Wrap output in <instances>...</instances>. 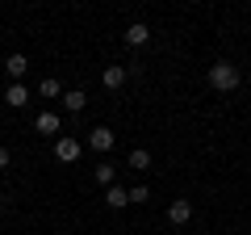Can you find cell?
I'll list each match as a JSON object with an SVG mask.
<instances>
[{"label": "cell", "instance_id": "6da1fadb", "mask_svg": "<svg viewBox=\"0 0 251 235\" xmlns=\"http://www.w3.org/2000/svg\"><path fill=\"white\" fill-rule=\"evenodd\" d=\"M243 84V72L230 63V59H218L214 67H209V88H218V92H234Z\"/></svg>", "mask_w": 251, "mask_h": 235}, {"label": "cell", "instance_id": "7a4b0ae2", "mask_svg": "<svg viewBox=\"0 0 251 235\" xmlns=\"http://www.w3.org/2000/svg\"><path fill=\"white\" fill-rule=\"evenodd\" d=\"M80 155H84V143H80V139H72V135H59V139H54V160L75 164Z\"/></svg>", "mask_w": 251, "mask_h": 235}, {"label": "cell", "instance_id": "3957f363", "mask_svg": "<svg viewBox=\"0 0 251 235\" xmlns=\"http://www.w3.org/2000/svg\"><path fill=\"white\" fill-rule=\"evenodd\" d=\"M126 80H130V67H122V63H109L105 72H100V84H105L109 92H117Z\"/></svg>", "mask_w": 251, "mask_h": 235}, {"label": "cell", "instance_id": "277c9868", "mask_svg": "<svg viewBox=\"0 0 251 235\" xmlns=\"http://www.w3.org/2000/svg\"><path fill=\"white\" fill-rule=\"evenodd\" d=\"M113 143H117V135H113L109 126L88 130V147H92V151H113Z\"/></svg>", "mask_w": 251, "mask_h": 235}, {"label": "cell", "instance_id": "5b68a950", "mask_svg": "<svg viewBox=\"0 0 251 235\" xmlns=\"http://www.w3.org/2000/svg\"><path fill=\"white\" fill-rule=\"evenodd\" d=\"M188 218H193V202H188V198H176V202L168 206V223H172V227H184Z\"/></svg>", "mask_w": 251, "mask_h": 235}, {"label": "cell", "instance_id": "8992f818", "mask_svg": "<svg viewBox=\"0 0 251 235\" xmlns=\"http://www.w3.org/2000/svg\"><path fill=\"white\" fill-rule=\"evenodd\" d=\"M147 42H151V29H147V21L126 26V46H147Z\"/></svg>", "mask_w": 251, "mask_h": 235}, {"label": "cell", "instance_id": "52a82bcc", "mask_svg": "<svg viewBox=\"0 0 251 235\" xmlns=\"http://www.w3.org/2000/svg\"><path fill=\"white\" fill-rule=\"evenodd\" d=\"M34 126H38V135H59V114H50V109H42V114L34 118Z\"/></svg>", "mask_w": 251, "mask_h": 235}, {"label": "cell", "instance_id": "ba28073f", "mask_svg": "<svg viewBox=\"0 0 251 235\" xmlns=\"http://www.w3.org/2000/svg\"><path fill=\"white\" fill-rule=\"evenodd\" d=\"M4 72L13 76V84H21V76L29 72V59L25 55H9V59H4Z\"/></svg>", "mask_w": 251, "mask_h": 235}, {"label": "cell", "instance_id": "9c48e42d", "mask_svg": "<svg viewBox=\"0 0 251 235\" xmlns=\"http://www.w3.org/2000/svg\"><path fill=\"white\" fill-rule=\"evenodd\" d=\"M84 105H88V97H84L80 88H72V92H63V109H67V114H84Z\"/></svg>", "mask_w": 251, "mask_h": 235}, {"label": "cell", "instance_id": "30bf717a", "mask_svg": "<svg viewBox=\"0 0 251 235\" xmlns=\"http://www.w3.org/2000/svg\"><path fill=\"white\" fill-rule=\"evenodd\" d=\"M105 202H109V210H122V206H130V189H122V185H109Z\"/></svg>", "mask_w": 251, "mask_h": 235}, {"label": "cell", "instance_id": "8fae6325", "mask_svg": "<svg viewBox=\"0 0 251 235\" xmlns=\"http://www.w3.org/2000/svg\"><path fill=\"white\" fill-rule=\"evenodd\" d=\"M4 101H9V109H21L29 101V88L25 84H9V92H4Z\"/></svg>", "mask_w": 251, "mask_h": 235}, {"label": "cell", "instance_id": "7c38bea8", "mask_svg": "<svg viewBox=\"0 0 251 235\" xmlns=\"http://www.w3.org/2000/svg\"><path fill=\"white\" fill-rule=\"evenodd\" d=\"M130 168L147 172V168H151V151H147V147H134V151H130Z\"/></svg>", "mask_w": 251, "mask_h": 235}, {"label": "cell", "instance_id": "4fadbf2b", "mask_svg": "<svg viewBox=\"0 0 251 235\" xmlns=\"http://www.w3.org/2000/svg\"><path fill=\"white\" fill-rule=\"evenodd\" d=\"M38 97H46V101H50V97H63V84L54 80V76H46V80L38 84Z\"/></svg>", "mask_w": 251, "mask_h": 235}, {"label": "cell", "instance_id": "5bb4252c", "mask_svg": "<svg viewBox=\"0 0 251 235\" xmlns=\"http://www.w3.org/2000/svg\"><path fill=\"white\" fill-rule=\"evenodd\" d=\"M113 172H117V168H109V164H97V168H92V176H97V185H105V189H109V185H113Z\"/></svg>", "mask_w": 251, "mask_h": 235}, {"label": "cell", "instance_id": "9a60e30c", "mask_svg": "<svg viewBox=\"0 0 251 235\" xmlns=\"http://www.w3.org/2000/svg\"><path fill=\"white\" fill-rule=\"evenodd\" d=\"M147 198H151V189H147V185H134V189H130V202H138V206H143Z\"/></svg>", "mask_w": 251, "mask_h": 235}, {"label": "cell", "instance_id": "2e32d148", "mask_svg": "<svg viewBox=\"0 0 251 235\" xmlns=\"http://www.w3.org/2000/svg\"><path fill=\"white\" fill-rule=\"evenodd\" d=\"M9 168V147H0V172Z\"/></svg>", "mask_w": 251, "mask_h": 235}]
</instances>
